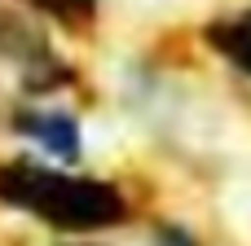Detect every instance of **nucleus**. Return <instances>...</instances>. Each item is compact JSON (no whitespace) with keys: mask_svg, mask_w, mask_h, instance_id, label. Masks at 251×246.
Instances as JSON below:
<instances>
[{"mask_svg":"<svg viewBox=\"0 0 251 246\" xmlns=\"http://www.w3.org/2000/svg\"><path fill=\"white\" fill-rule=\"evenodd\" d=\"M66 246H101V242H66Z\"/></svg>","mask_w":251,"mask_h":246,"instance_id":"obj_7","label":"nucleus"},{"mask_svg":"<svg viewBox=\"0 0 251 246\" xmlns=\"http://www.w3.org/2000/svg\"><path fill=\"white\" fill-rule=\"evenodd\" d=\"M57 53H62L57 35L35 13H26L13 0H0V66H9L13 75H22V70L40 66L49 57H57Z\"/></svg>","mask_w":251,"mask_h":246,"instance_id":"obj_3","label":"nucleus"},{"mask_svg":"<svg viewBox=\"0 0 251 246\" xmlns=\"http://www.w3.org/2000/svg\"><path fill=\"white\" fill-rule=\"evenodd\" d=\"M13 4H22L53 35H66L75 44H88L101 26V0H13Z\"/></svg>","mask_w":251,"mask_h":246,"instance_id":"obj_5","label":"nucleus"},{"mask_svg":"<svg viewBox=\"0 0 251 246\" xmlns=\"http://www.w3.org/2000/svg\"><path fill=\"white\" fill-rule=\"evenodd\" d=\"M150 242L154 246H203V238L194 229H185V224H154Z\"/></svg>","mask_w":251,"mask_h":246,"instance_id":"obj_6","label":"nucleus"},{"mask_svg":"<svg viewBox=\"0 0 251 246\" xmlns=\"http://www.w3.org/2000/svg\"><path fill=\"white\" fill-rule=\"evenodd\" d=\"M0 207L22 211L62 238L110 233L132 220V198L115 180L79 167H53L31 154L0 158Z\"/></svg>","mask_w":251,"mask_h":246,"instance_id":"obj_1","label":"nucleus"},{"mask_svg":"<svg viewBox=\"0 0 251 246\" xmlns=\"http://www.w3.org/2000/svg\"><path fill=\"white\" fill-rule=\"evenodd\" d=\"M4 119H9V132L13 136H22L40 154L57 158L62 167H79L84 163V128H79V114L71 106L18 101V106H9Z\"/></svg>","mask_w":251,"mask_h":246,"instance_id":"obj_2","label":"nucleus"},{"mask_svg":"<svg viewBox=\"0 0 251 246\" xmlns=\"http://www.w3.org/2000/svg\"><path fill=\"white\" fill-rule=\"evenodd\" d=\"M203 44L212 57H221L234 75H243L251 84V0L238 9H225V13H212L203 26H199Z\"/></svg>","mask_w":251,"mask_h":246,"instance_id":"obj_4","label":"nucleus"}]
</instances>
